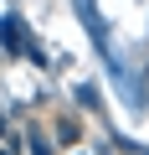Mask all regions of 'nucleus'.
I'll use <instances>...</instances> for the list:
<instances>
[{"label": "nucleus", "mask_w": 149, "mask_h": 155, "mask_svg": "<svg viewBox=\"0 0 149 155\" xmlns=\"http://www.w3.org/2000/svg\"><path fill=\"white\" fill-rule=\"evenodd\" d=\"M0 41H5V52H16V57H21V52H31V36L21 31V21H16V16H0Z\"/></svg>", "instance_id": "f257e3e1"}, {"label": "nucleus", "mask_w": 149, "mask_h": 155, "mask_svg": "<svg viewBox=\"0 0 149 155\" xmlns=\"http://www.w3.org/2000/svg\"><path fill=\"white\" fill-rule=\"evenodd\" d=\"M144 155H149V150H144Z\"/></svg>", "instance_id": "423d86ee"}, {"label": "nucleus", "mask_w": 149, "mask_h": 155, "mask_svg": "<svg viewBox=\"0 0 149 155\" xmlns=\"http://www.w3.org/2000/svg\"><path fill=\"white\" fill-rule=\"evenodd\" d=\"M77 104H82V109H98V88L82 83V88H77Z\"/></svg>", "instance_id": "39448f33"}, {"label": "nucleus", "mask_w": 149, "mask_h": 155, "mask_svg": "<svg viewBox=\"0 0 149 155\" xmlns=\"http://www.w3.org/2000/svg\"><path fill=\"white\" fill-rule=\"evenodd\" d=\"M31 155H57V150H51V140H46L41 129H31Z\"/></svg>", "instance_id": "7ed1b4c3"}, {"label": "nucleus", "mask_w": 149, "mask_h": 155, "mask_svg": "<svg viewBox=\"0 0 149 155\" xmlns=\"http://www.w3.org/2000/svg\"><path fill=\"white\" fill-rule=\"evenodd\" d=\"M77 11H82V21H88V31H93L98 52L108 57V31H103V16H98V5H93V0H77Z\"/></svg>", "instance_id": "f03ea898"}, {"label": "nucleus", "mask_w": 149, "mask_h": 155, "mask_svg": "<svg viewBox=\"0 0 149 155\" xmlns=\"http://www.w3.org/2000/svg\"><path fill=\"white\" fill-rule=\"evenodd\" d=\"M57 140H62V145H72V140H77V124H72V119H62V124H57Z\"/></svg>", "instance_id": "20e7f679"}]
</instances>
